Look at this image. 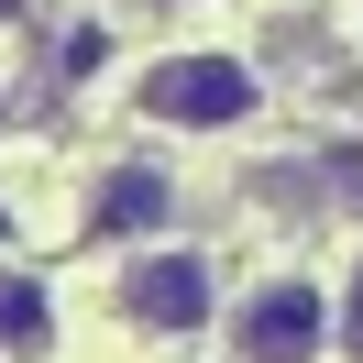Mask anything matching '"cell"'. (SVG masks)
Here are the masks:
<instances>
[{"mask_svg": "<svg viewBox=\"0 0 363 363\" xmlns=\"http://www.w3.org/2000/svg\"><path fill=\"white\" fill-rule=\"evenodd\" d=\"M133 111L165 121V133H242V121L264 111V77H253L242 55H155V67L133 77Z\"/></svg>", "mask_w": 363, "mask_h": 363, "instance_id": "6da1fadb", "label": "cell"}, {"mask_svg": "<svg viewBox=\"0 0 363 363\" xmlns=\"http://www.w3.org/2000/svg\"><path fill=\"white\" fill-rule=\"evenodd\" d=\"M121 319H133V330H165V341L209 330V319H220V264L187 253V242L133 253V264H121Z\"/></svg>", "mask_w": 363, "mask_h": 363, "instance_id": "7a4b0ae2", "label": "cell"}, {"mask_svg": "<svg viewBox=\"0 0 363 363\" xmlns=\"http://www.w3.org/2000/svg\"><path fill=\"white\" fill-rule=\"evenodd\" d=\"M330 352V297L308 275H264L231 308V363H319Z\"/></svg>", "mask_w": 363, "mask_h": 363, "instance_id": "3957f363", "label": "cell"}, {"mask_svg": "<svg viewBox=\"0 0 363 363\" xmlns=\"http://www.w3.org/2000/svg\"><path fill=\"white\" fill-rule=\"evenodd\" d=\"M177 220V177L165 165H111L89 187V242H143V231Z\"/></svg>", "mask_w": 363, "mask_h": 363, "instance_id": "277c9868", "label": "cell"}, {"mask_svg": "<svg viewBox=\"0 0 363 363\" xmlns=\"http://www.w3.org/2000/svg\"><path fill=\"white\" fill-rule=\"evenodd\" d=\"M45 330H55L45 286L33 275H0V352H45Z\"/></svg>", "mask_w": 363, "mask_h": 363, "instance_id": "5b68a950", "label": "cell"}, {"mask_svg": "<svg viewBox=\"0 0 363 363\" xmlns=\"http://www.w3.org/2000/svg\"><path fill=\"white\" fill-rule=\"evenodd\" d=\"M330 352L363 363V264H352V286H341V308H330Z\"/></svg>", "mask_w": 363, "mask_h": 363, "instance_id": "8992f818", "label": "cell"}, {"mask_svg": "<svg viewBox=\"0 0 363 363\" xmlns=\"http://www.w3.org/2000/svg\"><path fill=\"white\" fill-rule=\"evenodd\" d=\"M165 11H177V0H165Z\"/></svg>", "mask_w": 363, "mask_h": 363, "instance_id": "52a82bcc", "label": "cell"}]
</instances>
